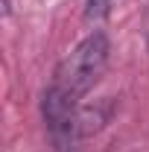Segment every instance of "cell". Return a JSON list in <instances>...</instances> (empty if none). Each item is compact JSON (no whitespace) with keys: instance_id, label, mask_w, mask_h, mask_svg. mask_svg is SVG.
I'll return each instance as SVG.
<instances>
[{"instance_id":"6da1fadb","label":"cell","mask_w":149,"mask_h":152,"mask_svg":"<svg viewBox=\"0 0 149 152\" xmlns=\"http://www.w3.org/2000/svg\"><path fill=\"white\" fill-rule=\"evenodd\" d=\"M108 56H111L108 35L102 29H93V32H88L67 56L58 61L50 85H56L61 94H67L73 102H79L99 82V76L105 73Z\"/></svg>"},{"instance_id":"7a4b0ae2","label":"cell","mask_w":149,"mask_h":152,"mask_svg":"<svg viewBox=\"0 0 149 152\" xmlns=\"http://www.w3.org/2000/svg\"><path fill=\"white\" fill-rule=\"evenodd\" d=\"M41 114L50 134V143L56 152H79L82 129H79V102L61 94L56 85H50L41 96Z\"/></svg>"},{"instance_id":"3957f363","label":"cell","mask_w":149,"mask_h":152,"mask_svg":"<svg viewBox=\"0 0 149 152\" xmlns=\"http://www.w3.org/2000/svg\"><path fill=\"white\" fill-rule=\"evenodd\" d=\"M114 111V102L111 99H99L93 105H79V129H82V137L88 134H96Z\"/></svg>"},{"instance_id":"277c9868","label":"cell","mask_w":149,"mask_h":152,"mask_svg":"<svg viewBox=\"0 0 149 152\" xmlns=\"http://www.w3.org/2000/svg\"><path fill=\"white\" fill-rule=\"evenodd\" d=\"M114 3H117V0H88V3H85V18L88 20H105L111 15Z\"/></svg>"},{"instance_id":"5b68a950","label":"cell","mask_w":149,"mask_h":152,"mask_svg":"<svg viewBox=\"0 0 149 152\" xmlns=\"http://www.w3.org/2000/svg\"><path fill=\"white\" fill-rule=\"evenodd\" d=\"M146 44H149V9H146Z\"/></svg>"}]
</instances>
